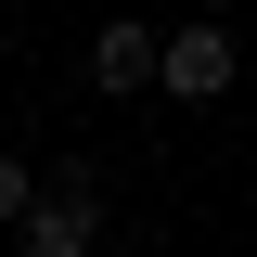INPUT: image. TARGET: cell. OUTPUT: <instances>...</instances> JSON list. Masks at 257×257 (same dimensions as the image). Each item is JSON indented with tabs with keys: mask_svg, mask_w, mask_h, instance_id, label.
Returning <instances> with one entry per match:
<instances>
[{
	"mask_svg": "<svg viewBox=\"0 0 257 257\" xmlns=\"http://www.w3.org/2000/svg\"><path fill=\"white\" fill-rule=\"evenodd\" d=\"M231 64H244V39H231L219 13H193V26L155 39V90H167V103H219V90H231Z\"/></svg>",
	"mask_w": 257,
	"mask_h": 257,
	"instance_id": "obj_1",
	"label": "cell"
},
{
	"mask_svg": "<svg viewBox=\"0 0 257 257\" xmlns=\"http://www.w3.org/2000/svg\"><path fill=\"white\" fill-rule=\"evenodd\" d=\"M13 231H26V257H103V206H90V180H77V167H64V180H39Z\"/></svg>",
	"mask_w": 257,
	"mask_h": 257,
	"instance_id": "obj_2",
	"label": "cell"
},
{
	"mask_svg": "<svg viewBox=\"0 0 257 257\" xmlns=\"http://www.w3.org/2000/svg\"><path fill=\"white\" fill-rule=\"evenodd\" d=\"M90 90H116V103L155 90V26H103L90 39Z\"/></svg>",
	"mask_w": 257,
	"mask_h": 257,
	"instance_id": "obj_3",
	"label": "cell"
},
{
	"mask_svg": "<svg viewBox=\"0 0 257 257\" xmlns=\"http://www.w3.org/2000/svg\"><path fill=\"white\" fill-rule=\"evenodd\" d=\"M26 193H39V180H26V155H0V231L26 219Z\"/></svg>",
	"mask_w": 257,
	"mask_h": 257,
	"instance_id": "obj_4",
	"label": "cell"
}]
</instances>
